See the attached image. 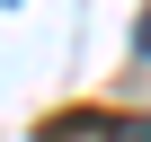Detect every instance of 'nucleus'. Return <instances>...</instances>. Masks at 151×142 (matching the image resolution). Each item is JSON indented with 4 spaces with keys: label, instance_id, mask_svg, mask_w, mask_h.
I'll return each mask as SVG.
<instances>
[{
    "label": "nucleus",
    "instance_id": "1",
    "mask_svg": "<svg viewBox=\"0 0 151 142\" xmlns=\"http://www.w3.org/2000/svg\"><path fill=\"white\" fill-rule=\"evenodd\" d=\"M98 142H151V115H116V124H107Z\"/></svg>",
    "mask_w": 151,
    "mask_h": 142
},
{
    "label": "nucleus",
    "instance_id": "2",
    "mask_svg": "<svg viewBox=\"0 0 151 142\" xmlns=\"http://www.w3.org/2000/svg\"><path fill=\"white\" fill-rule=\"evenodd\" d=\"M133 44H142V53H151V18H142V36H133Z\"/></svg>",
    "mask_w": 151,
    "mask_h": 142
}]
</instances>
